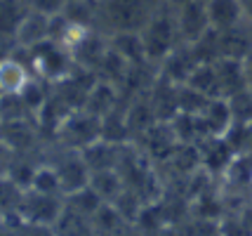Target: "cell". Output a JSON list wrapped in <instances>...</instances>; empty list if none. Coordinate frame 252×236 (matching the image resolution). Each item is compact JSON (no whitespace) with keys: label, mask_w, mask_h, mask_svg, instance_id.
Here are the masks:
<instances>
[{"label":"cell","mask_w":252,"mask_h":236,"mask_svg":"<svg viewBox=\"0 0 252 236\" xmlns=\"http://www.w3.org/2000/svg\"><path fill=\"white\" fill-rule=\"evenodd\" d=\"M132 144L137 146L144 156L158 168L160 163H165L167 158L175 154V149L182 144V142L177 139L175 128H172L170 121H156V123L151 125L149 130H144Z\"/></svg>","instance_id":"cell-6"},{"label":"cell","mask_w":252,"mask_h":236,"mask_svg":"<svg viewBox=\"0 0 252 236\" xmlns=\"http://www.w3.org/2000/svg\"><path fill=\"white\" fill-rule=\"evenodd\" d=\"M50 34H52V17L43 14V12L29 10L14 31V43H17V47L29 50V47H35L45 40H50Z\"/></svg>","instance_id":"cell-11"},{"label":"cell","mask_w":252,"mask_h":236,"mask_svg":"<svg viewBox=\"0 0 252 236\" xmlns=\"http://www.w3.org/2000/svg\"><path fill=\"white\" fill-rule=\"evenodd\" d=\"M220 40V57H233V59H245L252 52V24L241 22L236 26L217 31Z\"/></svg>","instance_id":"cell-13"},{"label":"cell","mask_w":252,"mask_h":236,"mask_svg":"<svg viewBox=\"0 0 252 236\" xmlns=\"http://www.w3.org/2000/svg\"><path fill=\"white\" fill-rule=\"evenodd\" d=\"M66 2H73V0H66Z\"/></svg>","instance_id":"cell-38"},{"label":"cell","mask_w":252,"mask_h":236,"mask_svg":"<svg viewBox=\"0 0 252 236\" xmlns=\"http://www.w3.org/2000/svg\"><path fill=\"white\" fill-rule=\"evenodd\" d=\"M243 154L252 156V123L245 125V142H243Z\"/></svg>","instance_id":"cell-36"},{"label":"cell","mask_w":252,"mask_h":236,"mask_svg":"<svg viewBox=\"0 0 252 236\" xmlns=\"http://www.w3.org/2000/svg\"><path fill=\"white\" fill-rule=\"evenodd\" d=\"M165 2H167V5H170V7H179V5H184V2H189V0H165Z\"/></svg>","instance_id":"cell-37"},{"label":"cell","mask_w":252,"mask_h":236,"mask_svg":"<svg viewBox=\"0 0 252 236\" xmlns=\"http://www.w3.org/2000/svg\"><path fill=\"white\" fill-rule=\"evenodd\" d=\"M92 189L101 196L104 203H113L123 191H125V180H123L118 168H106V170H92L90 172V182Z\"/></svg>","instance_id":"cell-18"},{"label":"cell","mask_w":252,"mask_h":236,"mask_svg":"<svg viewBox=\"0 0 252 236\" xmlns=\"http://www.w3.org/2000/svg\"><path fill=\"white\" fill-rule=\"evenodd\" d=\"M12 121H35V113L19 92H5L0 97V123H12Z\"/></svg>","instance_id":"cell-23"},{"label":"cell","mask_w":252,"mask_h":236,"mask_svg":"<svg viewBox=\"0 0 252 236\" xmlns=\"http://www.w3.org/2000/svg\"><path fill=\"white\" fill-rule=\"evenodd\" d=\"M149 101L158 121H172L179 113V85L158 73L149 90Z\"/></svg>","instance_id":"cell-12"},{"label":"cell","mask_w":252,"mask_h":236,"mask_svg":"<svg viewBox=\"0 0 252 236\" xmlns=\"http://www.w3.org/2000/svg\"><path fill=\"white\" fill-rule=\"evenodd\" d=\"M175 19L179 40L189 43V45L196 43L198 38H203L212 29L208 19V10H205V0H189L184 5H179L175 10Z\"/></svg>","instance_id":"cell-7"},{"label":"cell","mask_w":252,"mask_h":236,"mask_svg":"<svg viewBox=\"0 0 252 236\" xmlns=\"http://www.w3.org/2000/svg\"><path fill=\"white\" fill-rule=\"evenodd\" d=\"M187 85L196 88L198 92L208 95V97H217V83H215V68L212 64H198L193 73L189 76Z\"/></svg>","instance_id":"cell-28"},{"label":"cell","mask_w":252,"mask_h":236,"mask_svg":"<svg viewBox=\"0 0 252 236\" xmlns=\"http://www.w3.org/2000/svg\"><path fill=\"white\" fill-rule=\"evenodd\" d=\"M26 12H29L26 0H0V34L14 35Z\"/></svg>","instance_id":"cell-26"},{"label":"cell","mask_w":252,"mask_h":236,"mask_svg":"<svg viewBox=\"0 0 252 236\" xmlns=\"http://www.w3.org/2000/svg\"><path fill=\"white\" fill-rule=\"evenodd\" d=\"M29 2V10L43 12V14H62V10L66 7V0H26Z\"/></svg>","instance_id":"cell-31"},{"label":"cell","mask_w":252,"mask_h":236,"mask_svg":"<svg viewBox=\"0 0 252 236\" xmlns=\"http://www.w3.org/2000/svg\"><path fill=\"white\" fill-rule=\"evenodd\" d=\"M97 139H101V118L92 116L85 109H78V111H71L59 123L55 137H52V144L83 151L85 146L94 144Z\"/></svg>","instance_id":"cell-4"},{"label":"cell","mask_w":252,"mask_h":236,"mask_svg":"<svg viewBox=\"0 0 252 236\" xmlns=\"http://www.w3.org/2000/svg\"><path fill=\"white\" fill-rule=\"evenodd\" d=\"M24 187H19L10 175H0V217L2 220H19V205L24 199Z\"/></svg>","instance_id":"cell-21"},{"label":"cell","mask_w":252,"mask_h":236,"mask_svg":"<svg viewBox=\"0 0 252 236\" xmlns=\"http://www.w3.org/2000/svg\"><path fill=\"white\" fill-rule=\"evenodd\" d=\"M121 104H123L121 88L109 83V80L97 78V83L92 85V90L88 92V100L83 104V109L90 111L92 116H97V118H104L111 111H116Z\"/></svg>","instance_id":"cell-14"},{"label":"cell","mask_w":252,"mask_h":236,"mask_svg":"<svg viewBox=\"0 0 252 236\" xmlns=\"http://www.w3.org/2000/svg\"><path fill=\"white\" fill-rule=\"evenodd\" d=\"M130 62L127 59H123L113 47L109 45V50H106V55H104V59L99 62V67H97V78L101 80H109V83H113V85H118L121 88L123 85V80L127 78V73H130Z\"/></svg>","instance_id":"cell-22"},{"label":"cell","mask_w":252,"mask_h":236,"mask_svg":"<svg viewBox=\"0 0 252 236\" xmlns=\"http://www.w3.org/2000/svg\"><path fill=\"white\" fill-rule=\"evenodd\" d=\"M215 68V83H217V97L229 100L233 95H238L248 88L245 83V68H243V59H233V57H217L212 62Z\"/></svg>","instance_id":"cell-8"},{"label":"cell","mask_w":252,"mask_h":236,"mask_svg":"<svg viewBox=\"0 0 252 236\" xmlns=\"http://www.w3.org/2000/svg\"><path fill=\"white\" fill-rule=\"evenodd\" d=\"M19 95H22L24 101L31 106V111L38 113L45 104H47L50 95H52V83H50V80H45V78H40V76H31L29 83L22 88Z\"/></svg>","instance_id":"cell-27"},{"label":"cell","mask_w":252,"mask_h":236,"mask_svg":"<svg viewBox=\"0 0 252 236\" xmlns=\"http://www.w3.org/2000/svg\"><path fill=\"white\" fill-rule=\"evenodd\" d=\"M12 156H14V154H12L10 149H7V146L2 144V139H0V175H5V172H7Z\"/></svg>","instance_id":"cell-33"},{"label":"cell","mask_w":252,"mask_h":236,"mask_svg":"<svg viewBox=\"0 0 252 236\" xmlns=\"http://www.w3.org/2000/svg\"><path fill=\"white\" fill-rule=\"evenodd\" d=\"M200 123L205 128V133L210 137H221L229 133V128L233 125V113H231V104L224 97H212L208 101V106L198 113Z\"/></svg>","instance_id":"cell-16"},{"label":"cell","mask_w":252,"mask_h":236,"mask_svg":"<svg viewBox=\"0 0 252 236\" xmlns=\"http://www.w3.org/2000/svg\"><path fill=\"white\" fill-rule=\"evenodd\" d=\"M160 0H97L99 31L106 35L121 31H142Z\"/></svg>","instance_id":"cell-1"},{"label":"cell","mask_w":252,"mask_h":236,"mask_svg":"<svg viewBox=\"0 0 252 236\" xmlns=\"http://www.w3.org/2000/svg\"><path fill=\"white\" fill-rule=\"evenodd\" d=\"M196 67H198V59H196V55H193V47L189 45V43H179V45L158 64V73H160L163 78L177 83V85H184Z\"/></svg>","instance_id":"cell-10"},{"label":"cell","mask_w":252,"mask_h":236,"mask_svg":"<svg viewBox=\"0 0 252 236\" xmlns=\"http://www.w3.org/2000/svg\"><path fill=\"white\" fill-rule=\"evenodd\" d=\"M19 50L26 57L33 76H40V78L50 80V83L62 80L64 76H68L76 68V62H73L71 52L64 45H59L57 40H52V38L35 47H29V50L19 47Z\"/></svg>","instance_id":"cell-3"},{"label":"cell","mask_w":252,"mask_h":236,"mask_svg":"<svg viewBox=\"0 0 252 236\" xmlns=\"http://www.w3.org/2000/svg\"><path fill=\"white\" fill-rule=\"evenodd\" d=\"M125 144H113L106 139H97L94 144H90L83 149V158L88 163L90 172L92 170H106V168H118L123 156Z\"/></svg>","instance_id":"cell-17"},{"label":"cell","mask_w":252,"mask_h":236,"mask_svg":"<svg viewBox=\"0 0 252 236\" xmlns=\"http://www.w3.org/2000/svg\"><path fill=\"white\" fill-rule=\"evenodd\" d=\"M109 45L113 47L123 59H127L132 67L149 62V59H146V52H144V43H142L139 31H121V34L109 35Z\"/></svg>","instance_id":"cell-20"},{"label":"cell","mask_w":252,"mask_h":236,"mask_svg":"<svg viewBox=\"0 0 252 236\" xmlns=\"http://www.w3.org/2000/svg\"><path fill=\"white\" fill-rule=\"evenodd\" d=\"M205 10H208L210 26L217 31L245 22L238 0H205Z\"/></svg>","instance_id":"cell-19"},{"label":"cell","mask_w":252,"mask_h":236,"mask_svg":"<svg viewBox=\"0 0 252 236\" xmlns=\"http://www.w3.org/2000/svg\"><path fill=\"white\" fill-rule=\"evenodd\" d=\"M66 210V196L55 194H40V191L26 189L22 205H19V220L33 227L52 229Z\"/></svg>","instance_id":"cell-5"},{"label":"cell","mask_w":252,"mask_h":236,"mask_svg":"<svg viewBox=\"0 0 252 236\" xmlns=\"http://www.w3.org/2000/svg\"><path fill=\"white\" fill-rule=\"evenodd\" d=\"M101 205H104L101 196H99V194L92 189L90 184L66 196V208H71L73 213L83 215V217H90V220L99 213V208H101Z\"/></svg>","instance_id":"cell-24"},{"label":"cell","mask_w":252,"mask_h":236,"mask_svg":"<svg viewBox=\"0 0 252 236\" xmlns=\"http://www.w3.org/2000/svg\"><path fill=\"white\" fill-rule=\"evenodd\" d=\"M231 104V113H233V123H243L250 125L252 123V90L245 88L243 92L229 97Z\"/></svg>","instance_id":"cell-30"},{"label":"cell","mask_w":252,"mask_h":236,"mask_svg":"<svg viewBox=\"0 0 252 236\" xmlns=\"http://www.w3.org/2000/svg\"><path fill=\"white\" fill-rule=\"evenodd\" d=\"M243 68H245V83H248V88L252 90V52L243 59Z\"/></svg>","instance_id":"cell-34"},{"label":"cell","mask_w":252,"mask_h":236,"mask_svg":"<svg viewBox=\"0 0 252 236\" xmlns=\"http://www.w3.org/2000/svg\"><path fill=\"white\" fill-rule=\"evenodd\" d=\"M0 97H2V90H0Z\"/></svg>","instance_id":"cell-39"},{"label":"cell","mask_w":252,"mask_h":236,"mask_svg":"<svg viewBox=\"0 0 252 236\" xmlns=\"http://www.w3.org/2000/svg\"><path fill=\"white\" fill-rule=\"evenodd\" d=\"M139 35H142L146 59L158 67L165 57L182 43L179 40V31H177L175 7H170L165 0H160V5L149 17V22L142 26Z\"/></svg>","instance_id":"cell-2"},{"label":"cell","mask_w":252,"mask_h":236,"mask_svg":"<svg viewBox=\"0 0 252 236\" xmlns=\"http://www.w3.org/2000/svg\"><path fill=\"white\" fill-rule=\"evenodd\" d=\"M29 189L40 191V194H55V196H64L62 180H59V172H57V168L50 163V161H43V163L35 168V175H33L31 187H29Z\"/></svg>","instance_id":"cell-25"},{"label":"cell","mask_w":252,"mask_h":236,"mask_svg":"<svg viewBox=\"0 0 252 236\" xmlns=\"http://www.w3.org/2000/svg\"><path fill=\"white\" fill-rule=\"evenodd\" d=\"M198 154H200V168L215 180H220L224 168L231 163V158L236 156V151L224 137H205L203 142H198Z\"/></svg>","instance_id":"cell-9"},{"label":"cell","mask_w":252,"mask_h":236,"mask_svg":"<svg viewBox=\"0 0 252 236\" xmlns=\"http://www.w3.org/2000/svg\"><path fill=\"white\" fill-rule=\"evenodd\" d=\"M31 76L33 71L19 47L14 50V55L0 62V90H2V95L5 92H22V88L29 83Z\"/></svg>","instance_id":"cell-15"},{"label":"cell","mask_w":252,"mask_h":236,"mask_svg":"<svg viewBox=\"0 0 252 236\" xmlns=\"http://www.w3.org/2000/svg\"><path fill=\"white\" fill-rule=\"evenodd\" d=\"M14 50H17L14 35L0 34V62H2V59H7L10 55H14Z\"/></svg>","instance_id":"cell-32"},{"label":"cell","mask_w":252,"mask_h":236,"mask_svg":"<svg viewBox=\"0 0 252 236\" xmlns=\"http://www.w3.org/2000/svg\"><path fill=\"white\" fill-rule=\"evenodd\" d=\"M241 2V12H243V19L248 24H252V0H238Z\"/></svg>","instance_id":"cell-35"},{"label":"cell","mask_w":252,"mask_h":236,"mask_svg":"<svg viewBox=\"0 0 252 236\" xmlns=\"http://www.w3.org/2000/svg\"><path fill=\"white\" fill-rule=\"evenodd\" d=\"M212 97L208 95H203V92H198L196 88H191V85H179V111L184 113H200L205 106H208V101Z\"/></svg>","instance_id":"cell-29"}]
</instances>
